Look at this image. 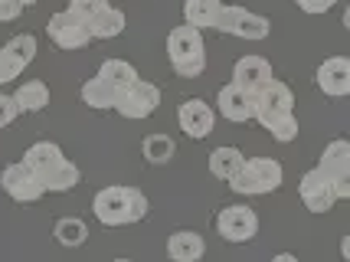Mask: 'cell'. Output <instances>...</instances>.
<instances>
[{"instance_id":"cell-4","label":"cell","mask_w":350,"mask_h":262,"mask_svg":"<svg viewBox=\"0 0 350 262\" xmlns=\"http://www.w3.org/2000/svg\"><path fill=\"white\" fill-rule=\"evenodd\" d=\"M291 112H295V95H291V89L285 82H278V79L265 82L259 92H252V118H256L265 131H269L278 118L291 115Z\"/></svg>"},{"instance_id":"cell-32","label":"cell","mask_w":350,"mask_h":262,"mask_svg":"<svg viewBox=\"0 0 350 262\" xmlns=\"http://www.w3.org/2000/svg\"><path fill=\"white\" fill-rule=\"evenodd\" d=\"M20 14H23V7L16 0H0V23H14Z\"/></svg>"},{"instance_id":"cell-18","label":"cell","mask_w":350,"mask_h":262,"mask_svg":"<svg viewBox=\"0 0 350 262\" xmlns=\"http://www.w3.org/2000/svg\"><path fill=\"white\" fill-rule=\"evenodd\" d=\"M62 148L59 144H53V141H36V144H30L27 148V155H23V164L36 174V177H43L46 170H53L56 164L62 161Z\"/></svg>"},{"instance_id":"cell-15","label":"cell","mask_w":350,"mask_h":262,"mask_svg":"<svg viewBox=\"0 0 350 262\" xmlns=\"http://www.w3.org/2000/svg\"><path fill=\"white\" fill-rule=\"evenodd\" d=\"M216 108H219V115L226 118V122H252V92H245L243 86H236V82H226L219 95H216Z\"/></svg>"},{"instance_id":"cell-5","label":"cell","mask_w":350,"mask_h":262,"mask_svg":"<svg viewBox=\"0 0 350 262\" xmlns=\"http://www.w3.org/2000/svg\"><path fill=\"white\" fill-rule=\"evenodd\" d=\"M213 30L226 33V36H239V40H265L269 30H272V23H269V16L252 14V10H245V7H229V3H223Z\"/></svg>"},{"instance_id":"cell-8","label":"cell","mask_w":350,"mask_h":262,"mask_svg":"<svg viewBox=\"0 0 350 262\" xmlns=\"http://www.w3.org/2000/svg\"><path fill=\"white\" fill-rule=\"evenodd\" d=\"M327 177H331V187H334V197L337 200H347L350 197V144L344 138L331 141L321 155L318 164Z\"/></svg>"},{"instance_id":"cell-14","label":"cell","mask_w":350,"mask_h":262,"mask_svg":"<svg viewBox=\"0 0 350 262\" xmlns=\"http://www.w3.org/2000/svg\"><path fill=\"white\" fill-rule=\"evenodd\" d=\"M318 89L331 99H344L350 92V60L347 56H331L318 66Z\"/></svg>"},{"instance_id":"cell-9","label":"cell","mask_w":350,"mask_h":262,"mask_svg":"<svg viewBox=\"0 0 350 262\" xmlns=\"http://www.w3.org/2000/svg\"><path fill=\"white\" fill-rule=\"evenodd\" d=\"M46 33H49V40L59 49H82V47H89V40H92L89 23L79 20L72 10H59V14L49 16Z\"/></svg>"},{"instance_id":"cell-22","label":"cell","mask_w":350,"mask_h":262,"mask_svg":"<svg viewBox=\"0 0 350 262\" xmlns=\"http://www.w3.org/2000/svg\"><path fill=\"white\" fill-rule=\"evenodd\" d=\"M79 168L69 161V157H62L59 164L53 170H46L43 177H40V184L46 187V194H66V190H72V187L79 184Z\"/></svg>"},{"instance_id":"cell-16","label":"cell","mask_w":350,"mask_h":262,"mask_svg":"<svg viewBox=\"0 0 350 262\" xmlns=\"http://www.w3.org/2000/svg\"><path fill=\"white\" fill-rule=\"evenodd\" d=\"M272 66L269 60H262V56H243V60L232 66V82L236 86H243L245 92H259L265 82H272Z\"/></svg>"},{"instance_id":"cell-17","label":"cell","mask_w":350,"mask_h":262,"mask_svg":"<svg viewBox=\"0 0 350 262\" xmlns=\"http://www.w3.org/2000/svg\"><path fill=\"white\" fill-rule=\"evenodd\" d=\"M206 252V243H203V236L197 230H177L170 233L167 239V256L177 262H193L200 259Z\"/></svg>"},{"instance_id":"cell-21","label":"cell","mask_w":350,"mask_h":262,"mask_svg":"<svg viewBox=\"0 0 350 262\" xmlns=\"http://www.w3.org/2000/svg\"><path fill=\"white\" fill-rule=\"evenodd\" d=\"M245 164V155L239 151V148H232V144H226V148H216L213 155H210V174H213L216 181H232L236 174H239V168Z\"/></svg>"},{"instance_id":"cell-1","label":"cell","mask_w":350,"mask_h":262,"mask_svg":"<svg viewBox=\"0 0 350 262\" xmlns=\"http://www.w3.org/2000/svg\"><path fill=\"white\" fill-rule=\"evenodd\" d=\"M92 210H95V220L102 226H131V223H141L148 216V197L137 187L111 184L95 194Z\"/></svg>"},{"instance_id":"cell-2","label":"cell","mask_w":350,"mask_h":262,"mask_svg":"<svg viewBox=\"0 0 350 262\" xmlns=\"http://www.w3.org/2000/svg\"><path fill=\"white\" fill-rule=\"evenodd\" d=\"M167 56L174 73L183 79H197L206 69V47H203V30L183 23L167 33Z\"/></svg>"},{"instance_id":"cell-12","label":"cell","mask_w":350,"mask_h":262,"mask_svg":"<svg viewBox=\"0 0 350 262\" xmlns=\"http://www.w3.org/2000/svg\"><path fill=\"white\" fill-rule=\"evenodd\" d=\"M298 190H301V203H305L311 213H327V210L337 203L331 177H327L321 168L308 170L305 177H301V184H298Z\"/></svg>"},{"instance_id":"cell-30","label":"cell","mask_w":350,"mask_h":262,"mask_svg":"<svg viewBox=\"0 0 350 262\" xmlns=\"http://www.w3.org/2000/svg\"><path fill=\"white\" fill-rule=\"evenodd\" d=\"M20 115V108H16L14 95H0V128H7V125H14V118Z\"/></svg>"},{"instance_id":"cell-20","label":"cell","mask_w":350,"mask_h":262,"mask_svg":"<svg viewBox=\"0 0 350 262\" xmlns=\"http://www.w3.org/2000/svg\"><path fill=\"white\" fill-rule=\"evenodd\" d=\"M89 33L92 40H115V36H122L124 33V14L118 7H102L98 14L89 20Z\"/></svg>"},{"instance_id":"cell-29","label":"cell","mask_w":350,"mask_h":262,"mask_svg":"<svg viewBox=\"0 0 350 262\" xmlns=\"http://www.w3.org/2000/svg\"><path fill=\"white\" fill-rule=\"evenodd\" d=\"M102 7H108V0H69V10H72L79 20H85V23H89Z\"/></svg>"},{"instance_id":"cell-13","label":"cell","mask_w":350,"mask_h":262,"mask_svg":"<svg viewBox=\"0 0 350 262\" xmlns=\"http://www.w3.org/2000/svg\"><path fill=\"white\" fill-rule=\"evenodd\" d=\"M177 122H180V131L187 138H206L216 125V112L213 105H206L203 99H187L180 108H177Z\"/></svg>"},{"instance_id":"cell-6","label":"cell","mask_w":350,"mask_h":262,"mask_svg":"<svg viewBox=\"0 0 350 262\" xmlns=\"http://www.w3.org/2000/svg\"><path fill=\"white\" fill-rule=\"evenodd\" d=\"M161 105V89L154 82H144L137 76L128 89L118 92V102H115V112L122 118H131V122H141V118H151Z\"/></svg>"},{"instance_id":"cell-33","label":"cell","mask_w":350,"mask_h":262,"mask_svg":"<svg viewBox=\"0 0 350 262\" xmlns=\"http://www.w3.org/2000/svg\"><path fill=\"white\" fill-rule=\"evenodd\" d=\"M16 3H20V7H36L40 0H16Z\"/></svg>"},{"instance_id":"cell-7","label":"cell","mask_w":350,"mask_h":262,"mask_svg":"<svg viewBox=\"0 0 350 262\" xmlns=\"http://www.w3.org/2000/svg\"><path fill=\"white\" fill-rule=\"evenodd\" d=\"M216 233L226 243H252L256 233H259V216H256V210H249L245 203L223 207L219 216H216Z\"/></svg>"},{"instance_id":"cell-27","label":"cell","mask_w":350,"mask_h":262,"mask_svg":"<svg viewBox=\"0 0 350 262\" xmlns=\"http://www.w3.org/2000/svg\"><path fill=\"white\" fill-rule=\"evenodd\" d=\"M141 151H144V157H148L151 164H167L170 157H174V151H177V144H174V138H167V135H148L144 144H141Z\"/></svg>"},{"instance_id":"cell-24","label":"cell","mask_w":350,"mask_h":262,"mask_svg":"<svg viewBox=\"0 0 350 262\" xmlns=\"http://www.w3.org/2000/svg\"><path fill=\"white\" fill-rule=\"evenodd\" d=\"M14 102L20 112H30V115H36V112H43L46 105H49V89H46L43 82H23L20 89H16Z\"/></svg>"},{"instance_id":"cell-10","label":"cell","mask_w":350,"mask_h":262,"mask_svg":"<svg viewBox=\"0 0 350 262\" xmlns=\"http://www.w3.org/2000/svg\"><path fill=\"white\" fill-rule=\"evenodd\" d=\"M0 187H3V194H10L16 203H36L46 194V187L40 184V177H36L23 161H16V164H7V168H3V174H0Z\"/></svg>"},{"instance_id":"cell-3","label":"cell","mask_w":350,"mask_h":262,"mask_svg":"<svg viewBox=\"0 0 350 262\" xmlns=\"http://www.w3.org/2000/svg\"><path fill=\"white\" fill-rule=\"evenodd\" d=\"M285 181V170L275 157H249L239 174L229 181V187L243 197H262V194H275Z\"/></svg>"},{"instance_id":"cell-11","label":"cell","mask_w":350,"mask_h":262,"mask_svg":"<svg viewBox=\"0 0 350 262\" xmlns=\"http://www.w3.org/2000/svg\"><path fill=\"white\" fill-rule=\"evenodd\" d=\"M33 56H36V40H33L30 33L14 36L7 47L0 49V86L20 76V73L33 62Z\"/></svg>"},{"instance_id":"cell-23","label":"cell","mask_w":350,"mask_h":262,"mask_svg":"<svg viewBox=\"0 0 350 262\" xmlns=\"http://www.w3.org/2000/svg\"><path fill=\"white\" fill-rule=\"evenodd\" d=\"M98 79L108 82L115 92H122V89H128V86L137 79V69L128 60H105L98 66Z\"/></svg>"},{"instance_id":"cell-19","label":"cell","mask_w":350,"mask_h":262,"mask_svg":"<svg viewBox=\"0 0 350 262\" xmlns=\"http://www.w3.org/2000/svg\"><path fill=\"white\" fill-rule=\"evenodd\" d=\"M223 10V0H183V20L197 30H213Z\"/></svg>"},{"instance_id":"cell-25","label":"cell","mask_w":350,"mask_h":262,"mask_svg":"<svg viewBox=\"0 0 350 262\" xmlns=\"http://www.w3.org/2000/svg\"><path fill=\"white\" fill-rule=\"evenodd\" d=\"M53 236H56V243H59V246L76 249V246H82V243L89 239V226H85L79 216H62L59 223L53 226Z\"/></svg>"},{"instance_id":"cell-26","label":"cell","mask_w":350,"mask_h":262,"mask_svg":"<svg viewBox=\"0 0 350 262\" xmlns=\"http://www.w3.org/2000/svg\"><path fill=\"white\" fill-rule=\"evenodd\" d=\"M82 102H85L89 108L105 112V108H115V102H118V92H115L108 82H102V79L95 76V79H89V82L82 86Z\"/></svg>"},{"instance_id":"cell-31","label":"cell","mask_w":350,"mask_h":262,"mask_svg":"<svg viewBox=\"0 0 350 262\" xmlns=\"http://www.w3.org/2000/svg\"><path fill=\"white\" fill-rule=\"evenodd\" d=\"M295 3H298V10H305V14H311V16H318V14H327L337 0H295Z\"/></svg>"},{"instance_id":"cell-28","label":"cell","mask_w":350,"mask_h":262,"mask_svg":"<svg viewBox=\"0 0 350 262\" xmlns=\"http://www.w3.org/2000/svg\"><path fill=\"white\" fill-rule=\"evenodd\" d=\"M269 131H272V138L282 141V144L295 141V138H298V118H295V112H291V115H285V118H278Z\"/></svg>"}]
</instances>
